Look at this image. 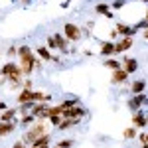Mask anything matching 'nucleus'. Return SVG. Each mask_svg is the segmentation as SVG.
Returning <instances> with one entry per match:
<instances>
[{
    "instance_id": "nucleus-1",
    "label": "nucleus",
    "mask_w": 148,
    "mask_h": 148,
    "mask_svg": "<svg viewBox=\"0 0 148 148\" xmlns=\"http://www.w3.org/2000/svg\"><path fill=\"white\" fill-rule=\"evenodd\" d=\"M18 56H20V69H22V75H30L36 67L38 69L42 67V61L34 56L32 47H28V46L18 47Z\"/></svg>"
},
{
    "instance_id": "nucleus-2",
    "label": "nucleus",
    "mask_w": 148,
    "mask_h": 148,
    "mask_svg": "<svg viewBox=\"0 0 148 148\" xmlns=\"http://www.w3.org/2000/svg\"><path fill=\"white\" fill-rule=\"evenodd\" d=\"M0 75H4L6 79L10 81L12 87H20V83H22V69H20V65L18 63H4L2 65V69H0Z\"/></svg>"
},
{
    "instance_id": "nucleus-3",
    "label": "nucleus",
    "mask_w": 148,
    "mask_h": 148,
    "mask_svg": "<svg viewBox=\"0 0 148 148\" xmlns=\"http://www.w3.org/2000/svg\"><path fill=\"white\" fill-rule=\"evenodd\" d=\"M46 132H47V130H46V125H44V123H38V125H34L30 130H28V132H26L24 140H26V142H30V144H34L36 140H38L40 136H44Z\"/></svg>"
},
{
    "instance_id": "nucleus-4",
    "label": "nucleus",
    "mask_w": 148,
    "mask_h": 148,
    "mask_svg": "<svg viewBox=\"0 0 148 148\" xmlns=\"http://www.w3.org/2000/svg\"><path fill=\"white\" fill-rule=\"evenodd\" d=\"M63 36L67 38L69 42H79L83 32H81L79 26H75V24H65L63 26Z\"/></svg>"
},
{
    "instance_id": "nucleus-5",
    "label": "nucleus",
    "mask_w": 148,
    "mask_h": 148,
    "mask_svg": "<svg viewBox=\"0 0 148 148\" xmlns=\"http://www.w3.org/2000/svg\"><path fill=\"white\" fill-rule=\"evenodd\" d=\"M63 119H83L85 116V109L79 107V105H73L69 109H63Z\"/></svg>"
},
{
    "instance_id": "nucleus-6",
    "label": "nucleus",
    "mask_w": 148,
    "mask_h": 148,
    "mask_svg": "<svg viewBox=\"0 0 148 148\" xmlns=\"http://www.w3.org/2000/svg\"><path fill=\"white\" fill-rule=\"evenodd\" d=\"M144 103H146V95L138 93V95H132V97L128 99L126 105H128V109H130V111H134V113H136V111H140V107H142Z\"/></svg>"
},
{
    "instance_id": "nucleus-7",
    "label": "nucleus",
    "mask_w": 148,
    "mask_h": 148,
    "mask_svg": "<svg viewBox=\"0 0 148 148\" xmlns=\"http://www.w3.org/2000/svg\"><path fill=\"white\" fill-rule=\"evenodd\" d=\"M128 47H132V38H130V36H125L121 42L114 44V53H123V51H126Z\"/></svg>"
},
{
    "instance_id": "nucleus-8",
    "label": "nucleus",
    "mask_w": 148,
    "mask_h": 148,
    "mask_svg": "<svg viewBox=\"0 0 148 148\" xmlns=\"http://www.w3.org/2000/svg\"><path fill=\"white\" fill-rule=\"evenodd\" d=\"M128 79V73H126L125 69H114L113 71V77H111V81H113L114 85H121V83H125V81Z\"/></svg>"
},
{
    "instance_id": "nucleus-9",
    "label": "nucleus",
    "mask_w": 148,
    "mask_h": 148,
    "mask_svg": "<svg viewBox=\"0 0 148 148\" xmlns=\"http://www.w3.org/2000/svg\"><path fill=\"white\" fill-rule=\"evenodd\" d=\"M123 69L130 75V73H134V71L138 69V61L134 59V57H125V61H123Z\"/></svg>"
},
{
    "instance_id": "nucleus-10",
    "label": "nucleus",
    "mask_w": 148,
    "mask_h": 148,
    "mask_svg": "<svg viewBox=\"0 0 148 148\" xmlns=\"http://www.w3.org/2000/svg\"><path fill=\"white\" fill-rule=\"evenodd\" d=\"M144 89H146V81L144 79H136V81H132V85H130V93L132 95L144 93Z\"/></svg>"
},
{
    "instance_id": "nucleus-11",
    "label": "nucleus",
    "mask_w": 148,
    "mask_h": 148,
    "mask_svg": "<svg viewBox=\"0 0 148 148\" xmlns=\"http://www.w3.org/2000/svg\"><path fill=\"white\" fill-rule=\"evenodd\" d=\"M116 32L121 36H130V38H134V34H136V30L134 28H130V26H126V24H116V28H114Z\"/></svg>"
},
{
    "instance_id": "nucleus-12",
    "label": "nucleus",
    "mask_w": 148,
    "mask_h": 148,
    "mask_svg": "<svg viewBox=\"0 0 148 148\" xmlns=\"http://www.w3.org/2000/svg\"><path fill=\"white\" fill-rule=\"evenodd\" d=\"M30 101H34V91L32 89H22L20 95H18V103L22 105V103H30Z\"/></svg>"
},
{
    "instance_id": "nucleus-13",
    "label": "nucleus",
    "mask_w": 148,
    "mask_h": 148,
    "mask_svg": "<svg viewBox=\"0 0 148 148\" xmlns=\"http://www.w3.org/2000/svg\"><path fill=\"white\" fill-rule=\"evenodd\" d=\"M53 38H56V42H57V49L59 51H63V53H67V38L65 36H61V34H53Z\"/></svg>"
},
{
    "instance_id": "nucleus-14",
    "label": "nucleus",
    "mask_w": 148,
    "mask_h": 148,
    "mask_svg": "<svg viewBox=\"0 0 148 148\" xmlns=\"http://www.w3.org/2000/svg\"><path fill=\"white\" fill-rule=\"evenodd\" d=\"M12 130H16V123L10 121V123H4V121H0V136H4V134H10Z\"/></svg>"
},
{
    "instance_id": "nucleus-15",
    "label": "nucleus",
    "mask_w": 148,
    "mask_h": 148,
    "mask_svg": "<svg viewBox=\"0 0 148 148\" xmlns=\"http://www.w3.org/2000/svg\"><path fill=\"white\" fill-rule=\"evenodd\" d=\"M132 123H134V126H146L148 125V119L144 116L142 111H136V113L132 114Z\"/></svg>"
},
{
    "instance_id": "nucleus-16",
    "label": "nucleus",
    "mask_w": 148,
    "mask_h": 148,
    "mask_svg": "<svg viewBox=\"0 0 148 148\" xmlns=\"http://www.w3.org/2000/svg\"><path fill=\"white\" fill-rule=\"evenodd\" d=\"M36 51H38V57H42L44 61H51L53 59V56H51V51L47 49V46L44 47V46H38L36 47Z\"/></svg>"
},
{
    "instance_id": "nucleus-17",
    "label": "nucleus",
    "mask_w": 148,
    "mask_h": 148,
    "mask_svg": "<svg viewBox=\"0 0 148 148\" xmlns=\"http://www.w3.org/2000/svg\"><path fill=\"white\" fill-rule=\"evenodd\" d=\"M79 123H81V119H63L57 128H59V130H67V128H71V126L79 125Z\"/></svg>"
},
{
    "instance_id": "nucleus-18",
    "label": "nucleus",
    "mask_w": 148,
    "mask_h": 148,
    "mask_svg": "<svg viewBox=\"0 0 148 148\" xmlns=\"http://www.w3.org/2000/svg\"><path fill=\"white\" fill-rule=\"evenodd\" d=\"M114 53V44L113 42H103L101 44V56H113Z\"/></svg>"
},
{
    "instance_id": "nucleus-19",
    "label": "nucleus",
    "mask_w": 148,
    "mask_h": 148,
    "mask_svg": "<svg viewBox=\"0 0 148 148\" xmlns=\"http://www.w3.org/2000/svg\"><path fill=\"white\" fill-rule=\"evenodd\" d=\"M47 144H49V134L46 132L44 136H40L34 144H32V148H47Z\"/></svg>"
},
{
    "instance_id": "nucleus-20",
    "label": "nucleus",
    "mask_w": 148,
    "mask_h": 148,
    "mask_svg": "<svg viewBox=\"0 0 148 148\" xmlns=\"http://www.w3.org/2000/svg\"><path fill=\"white\" fill-rule=\"evenodd\" d=\"M105 65H107V67L109 69H121L123 67V63H121V61H116V59H113V57H109V59H107V61H105Z\"/></svg>"
},
{
    "instance_id": "nucleus-21",
    "label": "nucleus",
    "mask_w": 148,
    "mask_h": 148,
    "mask_svg": "<svg viewBox=\"0 0 148 148\" xmlns=\"http://www.w3.org/2000/svg\"><path fill=\"white\" fill-rule=\"evenodd\" d=\"M14 114H16V109H8L6 113L0 114V121H4V123H10L12 119H14Z\"/></svg>"
},
{
    "instance_id": "nucleus-22",
    "label": "nucleus",
    "mask_w": 148,
    "mask_h": 148,
    "mask_svg": "<svg viewBox=\"0 0 148 148\" xmlns=\"http://www.w3.org/2000/svg\"><path fill=\"white\" fill-rule=\"evenodd\" d=\"M123 136H125V140H130V138H134V136H136V128H134V126H128V128H125Z\"/></svg>"
},
{
    "instance_id": "nucleus-23",
    "label": "nucleus",
    "mask_w": 148,
    "mask_h": 148,
    "mask_svg": "<svg viewBox=\"0 0 148 148\" xmlns=\"http://www.w3.org/2000/svg\"><path fill=\"white\" fill-rule=\"evenodd\" d=\"M73 146V140L71 138H63V140H59V144H57V148H71Z\"/></svg>"
},
{
    "instance_id": "nucleus-24",
    "label": "nucleus",
    "mask_w": 148,
    "mask_h": 148,
    "mask_svg": "<svg viewBox=\"0 0 148 148\" xmlns=\"http://www.w3.org/2000/svg\"><path fill=\"white\" fill-rule=\"evenodd\" d=\"M95 12H97V14H103V16H105L107 12H111V10H109V6H107V4H97V6H95Z\"/></svg>"
},
{
    "instance_id": "nucleus-25",
    "label": "nucleus",
    "mask_w": 148,
    "mask_h": 148,
    "mask_svg": "<svg viewBox=\"0 0 148 148\" xmlns=\"http://www.w3.org/2000/svg\"><path fill=\"white\" fill-rule=\"evenodd\" d=\"M47 49H57V42L53 36H47Z\"/></svg>"
},
{
    "instance_id": "nucleus-26",
    "label": "nucleus",
    "mask_w": 148,
    "mask_h": 148,
    "mask_svg": "<svg viewBox=\"0 0 148 148\" xmlns=\"http://www.w3.org/2000/svg\"><path fill=\"white\" fill-rule=\"evenodd\" d=\"M49 121H51L53 126H59V123L63 121V114H53V116H49Z\"/></svg>"
},
{
    "instance_id": "nucleus-27",
    "label": "nucleus",
    "mask_w": 148,
    "mask_h": 148,
    "mask_svg": "<svg viewBox=\"0 0 148 148\" xmlns=\"http://www.w3.org/2000/svg\"><path fill=\"white\" fill-rule=\"evenodd\" d=\"M132 28H134V30H146L148 28V20L144 18V20H140V22H138L136 26H132Z\"/></svg>"
},
{
    "instance_id": "nucleus-28",
    "label": "nucleus",
    "mask_w": 148,
    "mask_h": 148,
    "mask_svg": "<svg viewBox=\"0 0 148 148\" xmlns=\"http://www.w3.org/2000/svg\"><path fill=\"white\" fill-rule=\"evenodd\" d=\"M34 114H26V116H22V125H30V123H34Z\"/></svg>"
},
{
    "instance_id": "nucleus-29",
    "label": "nucleus",
    "mask_w": 148,
    "mask_h": 148,
    "mask_svg": "<svg viewBox=\"0 0 148 148\" xmlns=\"http://www.w3.org/2000/svg\"><path fill=\"white\" fill-rule=\"evenodd\" d=\"M12 148H26V144H24L22 140H18V142H14V146Z\"/></svg>"
},
{
    "instance_id": "nucleus-30",
    "label": "nucleus",
    "mask_w": 148,
    "mask_h": 148,
    "mask_svg": "<svg viewBox=\"0 0 148 148\" xmlns=\"http://www.w3.org/2000/svg\"><path fill=\"white\" fill-rule=\"evenodd\" d=\"M22 89H32V81L26 79V81H24V87H22Z\"/></svg>"
},
{
    "instance_id": "nucleus-31",
    "label": "nucleus",
    "mask_w": 148,
    "mask_h": 148,
    "mask_svg": "<svg viewBox=\"0 0 148 148\" xmlns=\"http://www.w3.org/2000/svg\"><path fill=\"white\" fill-rule=\"evenodd\" d=\"M16 53H18V47H10L8 49V56H16Z\"/></svg>"
},
{
    "instance_id": "nucleus-32",
    "label": "nucleus",
    "mask_w": 148,
    "mask_h": 148,
    "mask_svg": "<svg viewBox=\"0 0 148 148\" xmlns=\"http://www.w3.org/2000/svg\"><path fill=\"white\" fill-rule=\"evenodd\" d=\"M138 140H140V142L144 144V142H146V134H140V136H138Z\"/></svg>"
},
{
    "instance_id": "nucleus-33",
    "label": "nucleus",
    "mask_w": 148,
    "mask_h": 148,
    "mask_svg": "<svg viewBox=\"0 0 148 148\" xmlns=\"http://www.w3.org/2000/svg\"><path fill=\"white\" fill-rule=\"evenodd\" d=\"M144 40H148V28L144 30Z\"/></svg>"
},
{
    "instance_id": "nucleus-34",
    "label": "nucleus",
    "mask_w": 148,
    "mask_h": 148,
    "mask_svg": "<svg viewBox=\"0 0 148 148\" xmlns=\"http://www.w3.org/2000/svg\"><path fill=\"white\" fill-rule=\"evenodd\" d=\"M0 109H6V105H4V103H0Z\"/></svg>"
},
{
    "instance_id": "nucleus-35",
    "label": "nucleus",
    "mask_w": 148,
    "mask_h": 148,
    "mask_svg": "<svg viewBox=\"0 0 148 148\" xmlns=\"http://www.w3.org/2000/svg\"><path fill=\"white\" fill-rule=\"evenodd\" d=\"M142 148H148V142H144V144H142Z\"/></svg>"
},
{
    "instance_id": "nucleus-36",
    "label": "nucleus",
    "mask_w": 148,
    "mask_h": 148,
    "mask_svg": "<svg viewBox=\"0 0 148 148\" xmlns=\"http://www.w3.org/2000/svg\"><path fill=\"white\" fill-rule=\"evenodd\" d=\"M144 18H146V20H148V10H146V14H144Z\"/></svg>"
},
{
    "instance_id": "nucleus-37",
    "label": "nucleus",
    "mask_w": 148,
    "mask_h": 148,
    "mask_svg": "<svg viewBox=\"0 0 148 148\" xmlns=\"http://www.w3.org/2000/svg\"><path fill=\"white\" fill-rule=\"evenodd\" d=\"M140 2H148V0H140Z\"/></svg>"
},
{
    "instance_id": "nucleus-38",
    "label": "nucleus",
    "mask_w": 148,
    "mask_h": 148,
    "mask_svg": "<svg viewBox=\"0 0 148 148\" xmlns=\"http://www.w3.org/2000/svg\"><path fill=\"white\" fill-rule=\"evenodd\" d=\"M24 2H30V0H24Z\"/></svg>"
},
{
    "instance_id": "nucleus-39",
    "label": "nucleus",
    "mask_w": 148,
    "mask_h": 148,
    "mask_svg": "<svg viewBox=\"0 0 148 148\" xmlns=\"http://www.w3.org/2000/svg\"><path fill=\"white\" fill-rule=\"evenodd\" d=\"M53 148H57V146H53Z\"/></svg>"
},
{
    "instance_id": "nucleus-40",
    "label": "nucleus",
    "mask_w": 148,
    "mask_h": 148,
    "mask_svg": "<svg viewBox=\"0 0 148 148\" xmlns=\"http://www.w3.org/2000/svg\"><path fill=\"white\" fill-rule=\"evenodd\" d=\"M67 2H69V0H67Z\"/></svg>"
}]
</instances>
